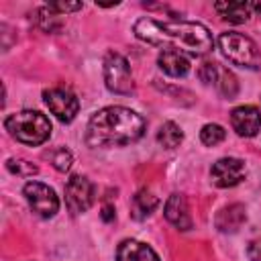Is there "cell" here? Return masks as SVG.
Segmentation results:
<instances>
[{"label":"cell","instance_id":"17","mask_svg":"<svg viewBox=\"0 0 261 261\" xmlns=\"http://www.w3.org/2000/svg\"><path fill=\"white\" fill-rule=\"evenodd\" d=\"M184 141V130L179 124L167 120L161 124V128L157 130V143L163 147V149H175L179 143Z\"/></svg>","mask_w":261,"mask_h":261},{"label":"cell","instance_id":"4","mask_svg":"<svg viewBox=\"0 0 261 261\" xmlns=\"http://www.w3.org/2000/svg\"><path fill=\"white\" fill-rule=\"evenodd\" d=\"M218 49L232 65H239L245 69H257L261 65V51L257 43L243 33H237V31L220 33Z\"/></svg>","mask_w":261,"mask_h":261},{"label":"cell","instance_id":"25","mask_svg":"<svg viewBox=\"0 0 261 261\" xmlns=\"http://www.w3.org/2000/svg\"><path fill=\"white\" fill-rule=\"evenodd\" d=\"M102 218H104L106 222H112V220H114V208H112L110 204H106V206L102 208Z\"/></svg>","mask_w":261,"mask_h":261},{"label":"cell","instance_id":"24","mask_svg":"<svg viewBox=\"0 0 261 261\" xmlns=\"http://www.w3.org/2000/svg\"><path fill=\"white\" fill-rule=\"evenodd\" d=\"M247 257L249 261H261V237L259 239H253L247 247Z\"/></svg>","mask_w":261,"mask_h":261},{"label":"cell","instance_id":"1","mask_svg":"<svg viewBox=\"0 0 261 261\" xmlns=\"http://www.w3.org/2000/svg\"><path fill=\"white\" fill-rule=\"evenodd\" d=\"M135 37L155 47H175L188 55L202 57L212 51L214 39L208 27L192 20H157L143 16L133 27Z\"/></svg>","mask_w":261,"mask_h":261},{"label":"cell","instance_id":"23","mask_svg":"<svg viewBox=\"0 0 261 261\" xmlns=\"http://www.w3.org/2000/svg\"><path fill=\"white\" fill-rule=\"evenodd\" d=\"M53 12H57V14H67V12H75V10H82V2H55V4H47Z\"/></svg>","mask_w":261,"mask_h":261},{"label":"cell","instance_id":"10","mask_svg":"<svg viewBox=\"0 0 261 261\" xmlns=\"http://www.w3.org/2000/svg\"><path fill=\"white\" fill-rule=\"evenodd\" d=\"M247 167L239 157H222L210 167V179L216 188H232L245 179Z\"/></svg>","mask_w":261,"mask_h":261},{"label":"cell","instance_id":"13","mask_svg":"<svg viewBox=\"0 0 261 261\" xmlns=\"http://www.w3.org/2000/svg\"><path fill=\"white\" fill-rule=\"evenodd\" d=\"M163 214L175 228H179V230L192 228V216H190V208H188L184 194H171L163 206Z\"/></svg>","mask_w":261,"mask_h":261},{"label":"cell","instance_id":"12","mask_svg":"<svg viewBox=\"0 0 261 261\" xmlns=\"http://www.w3.org/2000/svg\"><path fill=\"white\" fill-rule=\"evenodd\" d=\"M157 65L163 73H167L171 77H184L190 71L188 55L175 47H163L157 55Z\"/></svg>","mask_w":261,"mask_h":261},{"label":"cell","instance_id":"5","mask_svg":"<svg viewBox=\"0 0 261 261\" xmlns=\"http://www.w3.org/2000/svg\"><path fill=\"white\" fill-rule=\"evenodd\" d=\"M104 84L112 94L128 96L135 92V80L130 65L124 55L116 51H108L104 57Z\"/></svg>","mask_w":261,"mask_h":261},{"label":"cell","instance_id":"20","mask_svg":"<svg viewBox=\"0 0 261 261\" xmlns=\"http://www.w3.org/2000/svg\"><path fill=\"white\" fill-rule=\"evenodd\" d=\"M6 169H8L12 175H20V177H33V175L39 171V167H37L35 163H31V161H27V159H16V157H10V159L6 161Z\"/></svg>","mask_w":261,"mask_h":261},{"label":"cell","instance_id":"14","mask_svg":"<svg viewBox=\"0 0 261 261\" xmlns=\"http://www.w3.org/2000/svg\"><path fill=\"white\" fill-rule=\"evenodd\" d=\"M116 261H161V259L149 245L135 239H124L116 249Z\"/></svg>","mask_w":261,"mask_h":261},{"label":"cell","instance_id":"18","mask_svg":"<svg viewBox=\"0 0 261 261\" xmlns=\"http://www.w3.org/2000/svg\"><path fill=\"white\" fill-rule=\"evenodd\" d=\"M157 206H159L157 196H153L147 188L139 190V192L135 194V198H133V210H135V216H137V218H145V216L153 214Z\"/></svg>","mask_w":261,"mask_h":261},{"label":"cell","instance_id":"3","mask_svg":"<svg viewBox=\"0 0 261 261\" xmlns=\"http://www.w3.org/2000/svg\"><path fill=\"white\" fill-rule=\"evenodd\" d=\"M4 128L22 145L37 147L51 137V120L39 110H20L4 118Z\"/></svg>","mask_w":261,"mask_h":261},{"label":"cell","instance_id":"21","mask_svg":"<svg viewBox=\"0 0 261 261\" xmlns=\"http://www.w3.org/2000/svg\"><path fill=\"white\" fill-rule=\"evenodd\" d=\"M39 14H41V16H39V24H41V29H43V31L53 33V31H57V29L61 27V20H59V16H61V14L53 12L49 6L41 8V12H39Z\"/></svg>","mask_w":261,"mask_h":261},{"label":"cell","instance_id":"19","mask_svg":"<svg viewBox=\"0 0 261 261\" xmlns=\"http://www.w3.org/2000/svg\"><path fill=\"white\" fill-rule=\"evenodd\" d=\"M226 139V130L220 126V124H214V122H208L202 126L200 130V141L206 145V147H216L218 143H222Z\"/></svg>","mask_w":261,"mask_h":261},{"label":"cell","instance_id":"9","mask_svg":"<svg viewBox=\"0 0 261 261\" xmlns=\"http://www.w3.org/2000/svg\"><path fill=\"white\" fill-rule=\"evenodd\" d=\"M94 204V184L86 177V175H71L65 184V206L67 210L77 216L86 210H90V206Z\"/></svg>","mask_w":261,"mask_h":261},{"label":"cell","instance_id":"7","mask_svg":"<svg viewBox=\"0 0 261 261\" xmlns=\"http://www.w3.org/2000/svg\"><path fill=\"white\" fill-rule=\"evenodd\" d=\"M43 102L47 104L49 112L55 114V118L61 122H71L80 112V100L75 98V94L61 86L43 90Z\"/></svg>","mask_w":261,"mask_h":261},{"label":"cell","instance_id":"15","mask_svg":"<svg viewBox=\"0 0 261 261\" xmlns=\"http://www.w3.org/2000/svg\"><path fill=\"white\" fill-rule=\"evenodd\" d=\"M247 220V212L243 204H228L218 210L214 216V224L220 232H237Z\"/></svg>","mask_w":261,"mask_h":261},{"label":"cell","instance_id":"16","mask_svg":"<svg viewBox=\"0 0 261 261\" xmlns=\"http://www.w3.org/2000/svg\"><path fill=\"white\" fill-rule=\"evenodd\" d=\"M214 8L226 22H232V24L247 22L253 12V6L249 2H216Z\"/></svg>","mask_w":261,"mask_h":261},{"label":"cell","instance_id":"8","mask_svg":"<svg viewBox=\"0 0 261 261\" xmlns=\"http://www.w3.org/2000/svg\"><path fill=\"white\" fill-rule=\"evenodd\" d=\"M198 77L208 84V86H214L216 92L228 100H232L239 92V82L234 77L232 71H228L224 65L216 63V61H206L202 63V67L198 69Z\"/></svg>","mask_w":261,"mask_h":261},{"label":"cell","instance_id":"11","mask_svg":"<svg viewBox=\"0 0 261 261\" xmlns=\"http://www.w3.org/2000/svg\"><path fill=\"white\" fill-rule=\"evenodd\" d=\"M230 124L239 137H255L261 130V110L251 104L237 106L230 112Z\"/></svg>","mask_w":261,"mask_h":261},{"label":"cell","instance_id":"6","mask_svg":"<svg viewBox=\"0 0 261 261\" xmlns=\"http://www.w3.org/2000/svg\"><path fill=\"white\" fill-rule=\"evenodd\" d=\"M22 194L31 206V210L41 218H53L59 210V198L53 188L41 181H29L22 188Z\"/></svg>","mask_w":261,"mask_h":261},{"label":"cell","instance_id":"26","mask_svg":"<svg viewBox=\"0 0 261 261\" xmlns=\"http://www.w3.org/2000/svg\"><path fill=\"white\" fill-rule=\"evenodd\" d=\"M251 6H253V10H255V12H259V14H261V2H255V4H251Z\"/></svg>","mask_w":261,"mask_h":261},{"label":"cell","instance_id":"2","mask_svg":"<svg viewBox=\"0 0 261 261\" xmlns=\"http://www.w3.org/2000/svg\"><path fill=\"white\" fill-rule=\"evenodd\" d=\"M145 118L126 106H106L92 114L86 126V143L94 149L124 147L145 133Z\"/></svg>","mask_w":261,"mask_h":261},{"label":"cell","instance_id":"22","mask_svg":"<svg viewBox=\"0 0 261 261\" xmlns=\"http://www.w3.org/2000/svg\"><path fill=\"white\" fill-rule=\"evenodd\" d=\"M51 163H53V167L57 171H69V167L73 163V155L67 149H57L53 153V157H51Z\"/></svg>","mask_w":261,"mask_h":261}]
</instances>
